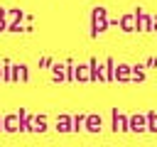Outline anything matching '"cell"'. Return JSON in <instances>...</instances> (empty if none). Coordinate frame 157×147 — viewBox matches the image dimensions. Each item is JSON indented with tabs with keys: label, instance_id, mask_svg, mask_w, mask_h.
I'll return each mask as SVG.
<instances>
[{
	"label": "cell",
	"instance_id": "cell-1",
	"mask_svg": "<svg viewBox=\"0 0 157 147\" xmlns=\"http://www.w3.org/2000/svg\"><path fill=\"white\" fill-rule=\"evenodd\" d=\"M5 130H10V132L17 130V115H7L5 118Z\"/></svg>",
	"mask_w": 157,
	"mask_h": 147
},
{
	"label": "cell",
	"instance_id": "cell-2",
	"mask_svg": "<svg viewBox=\"0 0 157 147\" xmlns=\"http://www.w3.org/2000/svg\"><path fill=\"white\" fill-rule=\"evenodd\" d=\"M113 130H115V132H118V130H128V123H125V118H123V115H115Z\"/></svg>",
	"mask_w": 157,
	"mask_h": 147
},
{
	"label": "cell",
	"instance_id": "cell-3",
	"mask_svg": "<svg viewBox=\"0 0 157 147\" xmlns=\"http://www.w3.org/2000/svg\"><path fill=\"white\" fill-rule=\"evenodd\" d=\"M130 130H145L142 118H132V120H130Z\"/></svg>",
	"mask_w": 157,
	"mask_h": 147
},
{
	"label": "cell",
	"instance_id": "cell-4",
	"mask_svg": "<svg viewBox=\"0 0 157 147\" xmlns=\"http://www.w3.org/2000/svg\"><path fill=\"white\" fill-rule=\"evenodd\" d=\"M88 130H101V118H88Z\"/></svg>",
	"mask_w": 157,
	"mask_h": 147
}]
</instances>
